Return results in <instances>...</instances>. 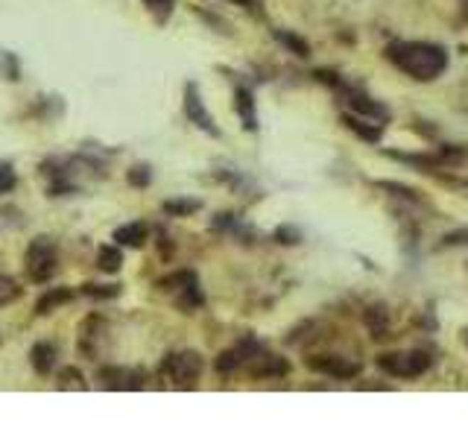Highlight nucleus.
<instances>
[{"mask_svg": "<svg viewBox=\"0 0 468 439\" xmlns=\"http://www.w3.org/2000/svg\"><path fill=\"white\" fill-rule=\"evenodd\" d=\"M465 343H468V331H465Z\"/></svg>", "mask_w": 468, "mask_h": 439, "instance_id": "obj_24", "label": "nucleus"}, {"mask_svg": "<svg viewBox=\"0 0 468 439\" xmlns=\"http://www.w3.org/2000/svg\"><path fill=\"white\" fill-rule=\"evenodd\" d=\"M185 112H187V117H190L200 129L217 135V126L211 124V117H208V112H205V106H202V100H200V91H196V85H187V88H185Z\"/></svg>", "mask_w": 468, "mask_h": 439, "instance_id": "obj_7", "label": "nucleus"}, {"mask_svg": "<svg viewBox=\"0 0 468 439\" xmlns=\"http://www.w3.org/2000/svg\"><path fill=\"white\" fill-rule=\"evenodd\" d=\"M161 375L173 384V386H193L202 375V357L196 352H176V354H167L161 363Z\"/></svg>", "mask_w": 468, "mask_h": 439, "instance_id": "obj_2", "label": "nucleus"}, {"mask_svg": "<svg viewBox=\"0 0 468 439\" xmlns=\"http://www.w3.org/2000/svg\"><path fill=\"white\" fill-rule=\"evenodd\" d=\"M100 381L109 389H141L146 384V375L132 372V369H120V366H109V369H100Z\"/></svg>", "mask_w": 468, "mask_h": 439, "instance_id": "obj_6", "label": "nucleus"}, {"mask_svg": "<svg viewBox=\"0 0 468 439\" xmlns=\"http://www.w3.org/2000/svg\"><path fill=\"white\" fill-rule=\"evenodd\" d=\"M278 38H281L284 44H290L293 50H299V56H308V44H305L302 38H295V36H287V33H278Z\"/></svg>", "mask_w": 468, "mask_h": 439, "instance_id": "obj_22", "label": "nucleus"}, {"mask_svg": "<svg viewBox=\"0 0 468 439\" xmlns=\"http://www.w3.org/2000/svg\"><path fill=\"white\" fill-rule=\"evenodd\" d=\"M237 4H249V6H252V4H255V0H237Z\"/></svg>", "mask_w": 468, "mask_h": 439, "instance_id": "obj_23", "label": "nucleus"}, {"mask_svg": "<svg viewBox=\"0 0 468 439\" xmlns=\"http://www.w3.org/2000/svg\"><path fill=\"white\" fill-rule=\"evenodd\" d=\"M196 208H200L196 200H170V202H164L167 214H193Z\"/></svg>", "mask_w": 468, "mask_h": 439, "instance_id": "obj_15", "label": "nucleus"}, {"mask_svg": "<svg viewBox=\"0 0 468 439\" xmlns=\"http://www.w3.org/2000/svg\"><path fill=\"white\" fill-rule=\"evenodd\" d=\"M30 357H33V366H36V372H38V375L53 372V363H56V349H53L50 343H36Z\"/></svg>", "mask_w": 468, "mask_h": 439, "instance_id": "obj_10", "label": "nucleus"}, {"mask_svg": "<svg viewBox=\"0 0 468 439\" xmlns=\"http://www.w3.org/2000/svg\"><path fill=\"white\" fill-rule=\"evenodd\" d=\"M120 264H123L120 249H114V246H100V252H97V266H100V270H106V273H117V270H120Z\"/></svg>", "mask_w": 468, "mask_h": 439, "instance_id": "obj_13", "label": "nucleus"}, {"mask_svg": "<svg viewBox=\"0 0 468 439\" xmlns=\"http://www.w3.org/2000/svg\"><path fill=\"white\" fill-rule=\"evenodd\" d=\"M146 4V9H150L158 21H164L170 12H173V0H143Z\"/></svg>", "mask_w": 468, "mask_h": 439, "instance_id": "obj_16", "label": "nucleus"}, {"mask_svg": "<svg viewBox=\"0 0 468 439\" xmlns=\"http://www.w3.org/2000/svg\"><path fill=\"white\" fill-rule=\"evenodd\" d=\"M59 381H62L65 389H67V386H80V389L85 386V384H82V375H80L77 369H65V372L59 375Z\"/></svg>", "mask_w": 468, "mask_h": 439, "instance_id": "obj_21", "label": "nucleus"}, {"mask_svg": "<svg viewBox=\"0 0 468 439\" xmlns=\"http://www.w3.org/2000/svg\"><path fill=\"white\" fill-rule=\"evenodd\" d=\"M15 188V170L9 164H0V193Z\"/></svg>", "mask_w": 468, "mask_h": 439, "instance_id": "obj_20", "label": "nucleus"}, {"mask_svg": "<svg viewBox=\"0 0 468 439\" xmlns=\"http://www.w3.org/2000/svg\"><path fill=\"white\" fill-rule=\"evenodd\" d=\"M27 273L33 281H47L56 273V249L47 237H38L27 249Z\"/></svg>", "mask_w": 468, "mask_h": 439, "instance_id": "obj_4", "label": "nucleus"}, {"mask_svg": "<svg viewBox=\"0 0 468 439\" xmlns=\"http://www.w3.org/2000/svg\"><path fill=\"white\" fill-rule=\"evenodd\" d=\"M18 284L12 281V278H0V305H6V302H12V299H18Z\"/></svg>", "mask_w": 468, "mask_h": 439, "instance_id": "obj_17", "label": "nucleus"}, {"mask_svg": "<svg viewBox=\"0 0 468 439\" xmlns=\"http://www.w3.org/2000/svg\"><path fill=\"white\" fill-rule=\"evenodd\" d=\"M386 56L396 62L407 77H413V80H422V82H428V80H436L442 70H445V65H448V56H445V50L442 47H436V44H422V41H401V44H392L389 50H386Z\"/></svg>", "mask_w": 468, "mask_h": 439, "instance_id": "obj_1", "label": "nucleus"}, {"mask_svg": "<svg viewBox=\"0 0 468 439\" xmlns=\"http://www.w3.org/2000/svg\"><path fill=\"white\" fill-rule=\"evenodd\" d=\"M237 112H240V117H243V126H246V129H255V126H258L255 106H252V94L246 91V88L237 91Z\"/></svg>", "mask_w": 468, "mask_h": 439, "instance_id": "obj_12", "label": "nucleus"}, {"mask_svg": "<svg viewBox=\"0 0 468 439\" xmlns=\"http://www.w3.org/2000/svg\"><path fill=\"white\" fill-rule=\"evenodd\" d=\"M187 284H196V276L193 273H176V276H170L161 281L164 290H185Z\"/></svg>", "mask_w": 468, "mask_h": 439, "instance_id": "obj_14", "label": "nucleus"}, {"mask_svg": "<svg viewBox=\"0 0 468 439\" xmlns=\"http://www.w3.org/2000/svg\"><path fill=\"white\" fill-rule=\"evenodd\" d=\"M381 369L396 375V378H418L422 372L430 369V357L425 352H404V354H383Z\"/></svg>", "mask_w": 468, "mask_h": 439, "instance_id": "obj_3", "label": "nucleus"}, {"mask_svg": "<svg viewBox=\"0 0 468 439\" xmlns=\"http://www.w3.org/2000/svg\"><path fill=\"white\" fill-rule=\"evenodd\" d=\"M249 372L255 375V378H278V375H284L287 372V363L281 360V357H276V354H255L252 360H249Z\"/></svg>", "mask_w": 468, "mask_h": 439, "instance_id": "obj_8", "label": "nucleus"}, {"mask_svg": "<svg viewBox=\"0 0 468 439\" xmlns=\"http://www.w3.org/2000/svg\"><path fill=\"white\" fill-rule=\"evenodd\" d=\"M146 234H150V229H146L143 223H129V226H120L114 232V240L120 243V246H141V243L146 240Z\"/></svg>", "mask_w": 468, "mask_h": 439, "instance_id": "obj_9", "label": "nucleus"}, {"mask_svg": "<svg viewBox=\"0 0 468 439\" xmlns=\"http://www.w3.org/2000/svg\"><path fill=\"white\" fill-rule=\"evenodd\" d=\"M82 290L88 293V296H100V299H111V296H117V293H120V290H117L114 284H109V287H97V284H85Z\"/></svg>", "mask_w": 468, "mask_h": 439, "instance_id": "obj_19", "label": "nucleus"}, {"mask_svg": "<svg viewBox=\"0 0 468 439\" xmlns=\"http://www.w3.org/2000/svg\"><path fill=\"white\" fill-rule=\"evenodd\" d=\"M73 299V290H65V287H56V290H50V293H44V296L38 299V305H36V310L38 313H50V310H56L59 305H65V302H70Z\"/></svg>", "mask_w": 468, "mask_h": 439, "instance_id": "obj_11", "label": "nucleus"}, {"mask_svg": "<svg viewBox=\"0 0 468 439\" xmlns=\"http://www.w3.org/2000/svg\"><path fill=\"white\" fill-rule=\"evenodd\" d=\"M129 185H135V188L150 185V167H132L129 170Z\"/></svg>", "mask_w": 468, "mask_h": 439, "instance_id": "obj_18", "label": "nucleus"}, {"mask_svg": "<svg viewBox=\"0 0 468 439\" xmlns=\"http://www.w3.org/2000/svg\"><path fill=\"white\" fill-rule=\"evenodd\" d=\"M310 369L322 372V375H331V378H354L360 372V363L354 360H346V357H310L308 360Z\"/></svg>", "mask_w": 468, "mask_h": 439, "instance_id": "obj_5", "label": "nucleus"}]
</instances>
